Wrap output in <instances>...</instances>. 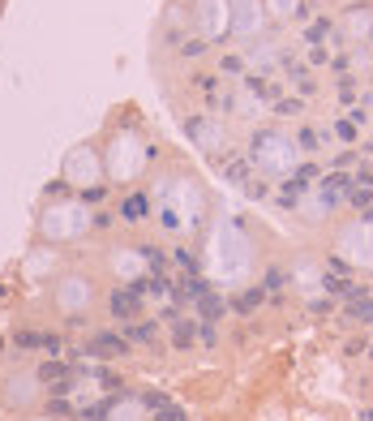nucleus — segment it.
Returning a JSON list of instances; mask_svg holds the SVG:
<instances>
[{"label":"nucleus","instance_id":"obj_1","mask_svg":"<svg viewBox=\"0 0 373 421\" xmlns=\"http://www.w3.org/2000/svg\"><path fill=\"white\" fill-rule=\"evenodd\" d=\"M107 305H112V314H116V318L133 322V318H138V305H142V284H133V288H116Z\"/></svg>","mask_w":373,"mask_h":421},{"label":"nucleus","instance_id":"obj_2","mask_svg":"<svg viewBox=\"0 0 373 421\" xmlns=\"http://www.w3.org/2000/svg\"><path fill=\"white\" fill-rule=\"evenodd\" d=\"M90 357H129V339L116 331H99L90 339Z\"/></svg>","mask_w":373,"mask_h":421},{"label":"nucleus","instance_id":"obj_3","mask_svg":"<svg viewBox=\"0 0 373 421\" xmlns=\"http://www.w3.org/2000/svg\"><path fill=\"white\" fill-rule=\"evenodd\" d=\"M198 310H202V322H219L228 305H223V297L215 293V288H206V293L198 297Z\"/></svg>","mask_w":373,"mask_h":421},{"label":"nucleus","instance_id":"obj_4","mask_svg":"<svg viewBox=\"0 0 373 421\" xmlns=\"http://www.w3.org/2000/svg\"><path fill=\"white\" fill-rule=\"evenodd\" d=\"M64 378H69V361H43L39 365V383L60 387V392H64Z\"/></svg>","mask_w":373,"mask_h":421},{"label":"nucleus","instance_id":"obj_5","mask_svg":"<svg viewBox=\"0 0 373 421\" xmlns=\"http://www.w3.org/2000/svg\"><path fill=\"white\" fill-rule=\"evenodd\" d=\"M146 210H151V202H146L142 193H129V198H125V219H129V224L146 219Z\"/></svg>","mask_w":373,"mask_h":421},{"label":"nucleus","instance_id":"obj_6","mask_svg":"<svg viewBox=\"0 0 373 421\" xmlns=\"http://www.w3.org/2000/svg\"><path fill=\"white\" fill-rule=\"evenodd\" d=\"M125 335L129 339H138V344H155V327H151V322H125Z\"/></svg>","mask_w":373,"mask_h":421},{"label":"nucleus","instance_id":"obj_7","mask_svg":"<svg viewBox=\"0 0 373 421\" xmlns=\"http://www.w3.org/2000/svg\"><path fill=\"white\" fill-rule=\"evenodd\" d=\"M348 318H356V322H373V297L348 301Z\"/></svg>","mask_w":373,"mask_h":421},{"label":"nucleus","instance_id":"obj_8","mask_svg":"<svg viewBox=\"0 0 373 421\" xmlns=\"http://www.w3.org/2000/svg\"><path fill=\"white\" fill-rule=\"evenodd\" d=\"M193 335H198V331H193V322H185V318H172V339H176L181 348H189V344H193Z\"/></svg>","mask_w":373,"mask_h":421},{"label":"nucleus","instance_id":"obj_9","mask_svg":"<svg viewBox=\"0 0 373 421\" xmlns=\"http://www.w3.org/2000/svg\"><path fill=\"white\" fill-rule=\"evenodd\" d=\"M151 413H155V421H185V409H176L172 400L159 404V409H151Z\"/></svg>","mask_w":373,"mask_h":421},{"label":"nucleus","instance_id":"obj_10","mask_svg":"<svg viewBox=\"0 0 373 421\" xmlns=\"http://www.w3.org/2000/svg\"><path fill=\"white\" fill-rule=\"evenodd\" d=\"M257 95H262V99H279V82H270V77H253L249 82Z\"/></svg>","mask_w":373,"mask_h":421},{"label":"nucleus","instance_id":"obj_11","mask_svg":"<svg viewBox=\"0 0 373 421\" xmlns=\"http://www.w3.org/2000/svg\"><path fill=\"white\" fill-rule=\"evenodd\" d=\"M257 305H262V288H253V293H245V297L236 301V310H240V314H249V310H257Z\"/></svg>","mask_w":373,"mask_h":421},{"label":"nucleus","instance_id":"obj_12","mask_svg":"<svg viewBox=\"0 0 373 421\" xmlns=\"http://www.w3.org/2000/svg\"><path fill=\"white\" fill-rule=\"evenodd\" d=\"M300 99H274V117H296Z\"/></svg>","mask_w":373,"mask_h":421},{"label":"nucleus","instance_id":"obj_13","mask_svg":"<svg viewBox=\"0 0 373 421\" xmlns=\"http://www.w3.org/2000/svg\"><path fill=\"white\" fill-rule=\"evenodd\" d=\"M43 339L47 335H39V331H18V344L22 348H43Z\"/></svg>","mask_w":373,"mask_h":421},{"label":"nucleus","instance_id":"obj_14","mask_svg":"<svg viewBox=\"0 0 373 421\" xmlns=\"http://www.w3.org/2000/svg\"><path fill=\"white\" fill-rule=\"evenodd\" d=\"M352 206H373V185H361V189H352Z\"/></svg>","mask_w":373,"mask_h":421},{"label":"nucleus","instance_id":"obj_15","mask_svg":"<svg viewBox=\"0 0 373 421\" xmlns=\"http://www.w3.org/2000/svg\"><path fill=\"white\" fill-rule=\"evenodd\" d=\"M198 339H202V344H215V322H202V327H198Z\"/></svg>","mask_w":373,"mask_h":421},{"label":"nucleus","instance_id":"obj_16","mask_svg":"<svg viewBox=\"0 0 373 421\" xmlns=\"http://www.w3.org/2000/svg\"><path fill=\"white\" fill-rule=\"evenodd\" d=\"M94 378H99L103 387H112V392H116V387H120V378H116V374H112V370H99V374H94Z\"/></svg>","mask_w":373,"mask_h":421},{"label":"nucleus","instance_id":"obj_17","mask_svg":"<svg viewBox=\"0 0 373 421\" xmlns=\"http://www.w3.org/2000/svg\"><path fill=\"white\" fill-rule=\"evenodd\" d=\"M193 86L206 91V95H215V77H193Z\"/></svg>","mask_w":373,"mask_h":421},{"label":"nucleus","instance_id":"obj_18","mask_svg":"<svg viewBox=\"0 0 373 421\" xmlns=\"http://www.w3.org/2000/svg\"><path fill=\"white\" fill-rule=\"evenodd\" d=\"M300 147H309V151L318 147V134H313V129H300Z\"/></svg>","mask_w":373,"mask_h":421},{"label":"nucleus","instance_id":"obj_19","mask_svg":"<svg viewBox=\"0 0 373 421\" xmlns=\"http://www.w3.org/2000/svg\"><path fill=\"white\" fill-rule=\"evenodd\" d=\"M352 95H356V86H352V82H348V77H344V82H339V99H344V104H348V99H352Z\"/></svg>","mask_w":373,"mask_h":421},{"label":"nucleus","instance_id":"obj_20","mask_svg":"<svg viewBox=\"0 0 373 421\" xmlns=\"http://www.w3.org/2000/svg\"><path fill=\"white\" fill-rule=\"evenodd\" d=\"M279 284H283V271H270V275H266V288L274 293V288H279Z\"/></svg>","mask_w":373,"mask_h":421},{"label":"nucleus","instance_id":"obj_21","mask_svg":"<svg viewBox=\"0 0 373 421\" xmlns=\"http://www.w3.org/2000/svg\"><path fill=\"white\" fill-rule=\"evenodd\" d=\"M365 219H373V206H369V215H365Z\"/></svg>","mask_w":373,"mask_h":421},{"label":"nucleus","instance_id":"obj_22","mask_svg":"<svg viewBox=\"0 0 373 421\" xmlns=\"http://www.w3.org/2000/svg\"><path fill=\"white\" fill-rule=\"evenodd\" d=\"M0 352H5V339H0Z\"/></svg>","mask_w":373,"mask_h":421}]
</instances>
